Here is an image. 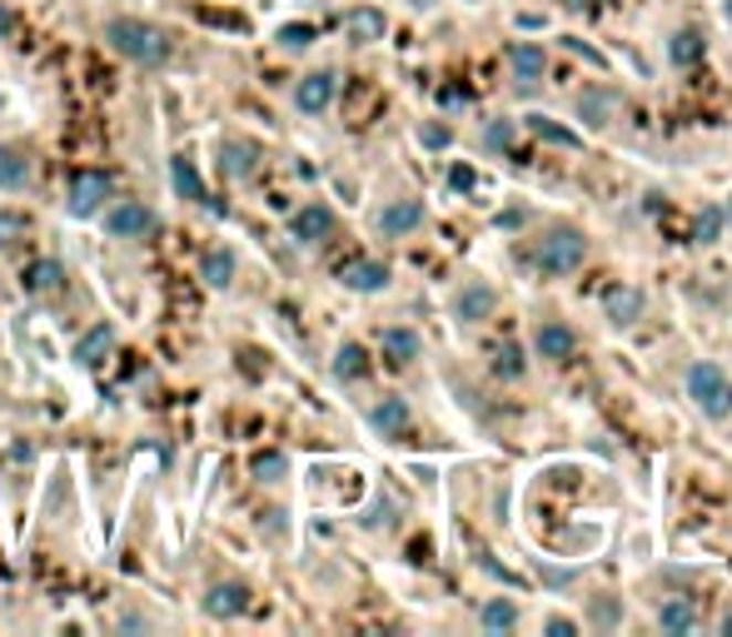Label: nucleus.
<instances>
[{
    "instance_id": "1",
    "label": "nucleus",
    "mask_w": 732,
    "mask_h": 637,
    "mask_svg": "<svg viewBox=\"0 0 732 637\" xmlns=\"http://www.w3.org/2000/svg\"><path fill=\"white\" fill-rule=\"evenodd\" d=\"M105 40H111L115 55L135 60V65H145V70H155V65L170 60V35H165L160 25H150V20H140V15H115L111 25H105Z\"/></svg>"
},
{
    "instance_id": "2",
    "label": "nucleus",
    "mask_w": 732,
    "mask_h": 637,
    "mask_svg": "<svg viewBox=\"0 0 732 637\" xmlns=\"http://www.w3.org/2000/svg\"><path fill=\"white\" fill-rule=\"evenodd\" d=\"M682 388H688L692 408H698L702 418H728L732 414V378L722 374L712 358H698V364L688 368V378H682Z\"/></svg>"
},
{
    "instance_id": "3",
    "label": "nucleus",
    "mask_w": 732,
    "mask_h": 637,
    "mask_svg": "<svg viewBox=\"0 0 732 637\" xmlns=\"http://www.w3.org/2000/svg\"><path fill=\"white\" fill-rule=\"evenodd\" d=\"M583 259H588V239H583V229L573 224H558L548 229V234L538 239V269L543 274H573V269H583Z\"/></svg>"
},
{
    "instance_id": "4",
    "label": "nucleus",
    "mask_w": 732,
    "mask_h": 637,
    "mask_svg": "<svg viewBox=\"0 0 732 637\" xmlns=\"http://www.w3.org/2000/svg\"><path fill=\"white\" fill-rule=\"evenodd\" d=\"M105 199H111V175H105V169H75L71 175V215L75 219L101 215Z\"/></svg>"
},
{
    "instance_id": "5",
    "label": "nucleus",
    "mask_w": 732,
    "mask_h": 637,
    "mask_svg": "<svg viewBox=\"0 0 732 637\" xmlns=\"http://www.w3.org/2000/svg\"><path fill=\"white\" fill-rule=\"evenodd\" d=\"M155 224H160V215L150 205H140V199H125V205H115L105 215V234L111 239H145L155 234Z\"/></svg>"
},
{
    "instance_id": "6",
    "label": "nucleus",
    "mask_w": 732,
    "mask_h": 637,
    "mask_svg": "<svg viewBox=\"0 0 732 637\" xmlns=\"http://www.w3.org/2000/svg\"><path fill=\"white\" fill-rule=\"evenodd\" d=\"M334 95H339V75H334V70H310V75L294 85V105H300L304 115H324V109L334 105Z\"/></svg>"
},
{
    "instance_id": "7",
    "label": "nucleus",
    "mask_w": 732,
    "mask_h": 637,
    "mask_svg": "<svg viewBox=\"0 0 732 637\" xmlns=\"http://www.w3.org/2000/svg\"><path fill=\"white\" fill-rule=\"evenodd\" d=\"M533 354L548 358V364H563V358L578 354V334H573L568 324H558V318H543V324L533 328Z\"/></svg>"
},
{
    "instance_id": "8",
    "label": "nucleus",
    "mask_w": 732,
    "mask_h": 637,
    "mask_svg": "<svg viewBox=\"0 0 732 637\" xmlns=\"http://www.w3.org/2000/svg\"><path fill=\"white\" fill-rule=\"evenodd\" d=\"M509 70H513V80H519V90H533L543 80V70H548V50H543L538 40H513Z\"/></svg>"
},
{
    "instance_id": "9",
    "label": "nucleus",
    "mask_w": 732,
    "mask_h": 637,
    "mask_svg": "<svg viewBox=\"0 0 732 637\" xmlns=\"http://www.w3.org/2000/svg\"><path fill=\"white\" fill-rule=\"evenodd\" d=\"M642 309H648V299H642L638 284H618V289H608V294H603V318H608L613 328L638 324Z\"/></svg>"
},
{
    "instance_id": "10",
    "label": "nucleus",
    "mask_w": 732,
    "mask_h": 637,
    "mask_svg": "<svg viewBox=\"0 0 732 637\" xmlns=\"http://www.w3.org/2000/svg\"><path fill=\"white\" fill-rule=\"evenodd\" d=\"M493 304H499V294L473 279V284H463L459 294H453V318H459V324H483V318H493Z\"/></svg>"
},
{
    "instance_id": "11",
    "label": "nucleus",
    "mask_w": 732,
    "mask_h": 637,
    "mask_svg": "<svg viewBox=\"0 0 732 637\" xmlns=\"http://www.w3.org/2000/svg\"><path fill=\"white\" fill-rule=\"evenodd\" d=\"M290 234L300 239V244H320V239L334 234V209L330 205H304L290 215Z\"/></svg>"
},
{
    "instance_id": "12",
    "label": "nucleus",
    "mask_w": 732,
    "mask_h": 637,
    "mask_svg": "<svg viewBox=\"0 0 732 637\" xmlns=\"http://www.w3.org/2000/svg\"><path fill=\"white\" fill-rule=\"evenodd\" d=\"M409 424H414V414H409V404H404L399 394H384L379 404L369 408V428H374V434H384V438H404V434H409Z\"/></svg>"
},
{
    "instance_id": "13",
    "label": "nucleus",
    "mask_w": 732,
    "mask_h": 637,
    "mask_svg": "<svg viewBox=\"0 0 732 637\" xmlns=\"http://www.w3.org/2000/svg\"><path fill=\"white\" fill-rule=\"evenodd\" d=\"M344 289H354V294H379V289H389V264L384 259H354V264L339 269Z\"/></svg>"
},
{
    "instance_id": "14",
    "label": "nucleus",
    "mask_w": 732,
    "mask_h": 637,
    "mask_svg": "<svg viewBox=\"0 0 732 637\" xmlns=\"http://www.w3.org/2000/svg\"><path fill=\"white\" fill-rule=\"evenodd\" d=\"M205 613L220 617V623L244 617V613H250V587H244V583H215L210 593H205Z\"/></svg>"
},
{
    "instance_id": "15",
    "label": "nucleus",
    "mask_w": 732,
    "mask_h": 637,
    "mask_svg": "<svg viewBox=\"0 0 732 637\" xmlns=\"http://www.w3.org/2000/svg\"><path fill=\"white\" fill-rule=\"evenodd\" d=\"M613 115H618V90H608V85H588L578 95V119L588 129H603V125H613Z\"/></svg>"
},
{
    "instance_id": "16",
    "label": "nucleus",
    "mask_w": 732,
    "mask_h": 637,
    "mask_svg": "<svg viewBox=\"0 0 732 637\" xmlns=\"http://www.w3.org/2000/svg\"><path fill=\"white\" fill-rule=\"evenodd\" d=\"M65 289V264L61 259H35L31 269H25V294L31 299H55Z\"/></svg>"
},
{
    "instance_id": "17",
    "label": "nucleus",
    "mask_w": 732,
    "mask_h": 637,
    "mask_svg": "<svg viewBox=\"0 0 732 637\" xmlns=\"http://www.w3.org/2000/svg\"><path fill=\"white\" fill-rule=\"evenodd\" d=\"M344 30H349L354 45H374V40L389 35V15H384V10H374V6H359V10H349V15H344Z\"/></svg>"
},
{
    "instance_id": "18",
    "label": "nucleus",
    "mask_w": 732,
    "mask_h": 637,
    "mask_svg": "<svg viewBox=\"0 0 732 637\" xmlns=\"http://www.w3.org/2000/svg\"><path fill=\"white\" fill-rule=\"evenodd\" d=\"M419 224H423V205H419V199H394V205H384V215H379V229L389 239L414 234Z\"/></svg>"
},
{
    "instance_id": "19",
    "label": "nucleus",
    "mask_w": 732,
    "mask_h": 637,
    "mask_svg": "<svg viewBox=\"0 0 732 637\" xmlns=\"http://www.w3.org/2000/svg\"><path fill=\"white\" fill-rule=\"evenodd\" d=\"M111 348H115V328L111 324H95V328H85L81 344H75V364L101 368L105 358H111Z\"/></svg>"
},
{
    "instance_id": "20",
    "label": "nucleus",
    "mask_w": 732,
    "mask_h": 637,
    "mask_svg": "<svg viewBox=\"0 0 732 637\" xmlns=\"http://www.w3.org/2000/svg\"><path fill=\"white\" fill-rule=\"evenodd\" d=\"M379 344H384V358H389V364H394V368H404V364H414V358H419V354H423V344H419V334H414V328H399V324H394V328H384V338H379Z\"/></svg>"
},
{
    "instance_id": "21",
    "label": "nucleus",
    "mask_w": 732,
    "mask_h": 637,
    "mask_svg": "<svg viewBox=\"0 0 732 637\" xmlns=\"http://www.w3.org/2000/svg\"><path fill=\"white\" fill-rule=\"evenodd\" d=\"M25 185H31V159L15 145H0V195H15Z\"/></svg>"
},
{
    "instance_id": "22",
    "label": "nucleus",
    "mask_w": 732,
    "mask_h": 637,
    "mask_svg": "<svg viewBox=\"0 0 732 637\" xmlns=\"http://www.w3.org/2000/svg\"><path fill=\"white\" fill-rule=\"evenodd\" d=\"M658 627L662 633H698L702 617H698V607H692L688 597H668V603L658 607Z\"/></svg>"
},
{
    "instance_id": "23",
    "label": "nucleus",
    "mask_w": 732,
    "mask_h": 637,
    "mask_svg": "<svg viewBox=\"0 0 732 637\" xmlns=\"http://www.w3.org/2000/svg\"><path fill=\"white\" fill-rule=\"evenodd\" d=\"M479 623L489 627V633H513V627H519V603H513V597H489V603L479 607Z\"/></svg>"
},
{
    "instance_id": "24",
    "label": "nucleus",
    "mask_w": 732,
    "mask_h": 637,
    "mask_svg": "<svg viewBox=\"0 0 732 637\" xmlns=\"http://www.w3.org/2000/svg\"><path fill=\"white\" fill-rule=\"evenodd\" d=\"M364 374H369L364 344H339V354H334V378H339V384H359Z\"/></svg>"
},
{
    "instance_id": "25",
    "label": "nucleus",
    "mask_w": 732,
    "mask_h": 637,
    "mask_svg": "<svg viewBox=\"0 0 732 637\" xmlns=\"http://www.w3.org/2000/svg\"><path fill=\"white\" fill-rule=\"evenodd\" d=\"M200 274H205V284H210V289H230L234 284V254H230V249H210L205 264H200Z\"/></svg>"
},
{
    "instance_id": "26",
    "label": "nucleus",
    "mask_w": 732,
    "mask_h": 637,
    "mask_svg": "<svg viewBox=\"0 0 732 637\" xmlns=\"http://www.w3.org/2000/svg\"><path fill=\"white\" fill-rule=\"evenodd\" d=\"M170 175H175V189H180V199H190V205H205V199H210V195H205V179L200 175H195V159H175V165H170Z\"/></svg>"
},
{
    "instance_id": "27",
    "label": "nucleus",
    "mask_w": 732,
    "mask_h": 637,
    "mask_svg": "<svg viewBox=\"0 0 732 637\" xmlns=\"http://www.w3.org/2000/svg\"><path fill=\"white\" fill-rule=\"evenodd\" d=\"M254 165H260V149H254V145H240V139L224 145V175H230V179H250Z\"/></svg>"
},
{
    "instance_id": "28",
    "label": "nucleus",
    "mask_w": 732,
    "mask_h": 637,
    "mask_svg": "<svg viewBox=\"0 0 732 637\" xmlns=\"http://www.w3.org/2000/svg\"><path fill=\"white\" fill-rule=\"evenodd\" d=\"M668 60H672V65H698V60H702V35H698V30H678V35L668 40Z\"/></svg>"
},
{
    "instance_id": "29",
    "label": "nucleus",
    "mask_w": 732,
    "mask_h": 637,
    "mask_svg": "<svg viewBox=\"0 0 732 637\" xmlns=\"http://www.w3.org/2000/svg\"><path fill=\"white\" fill-rule=\"evenodd\" d=\"M250 473L260 478V483H280V478L290 473V463H284V453H274V448H260V453L250 458Z\"/></svg>"
},
{
    "instance_id": "30",
    "label": "nucleus",
    "mask_w": 732,
    "mask_h": 637,
    "mask_svg": "<svg viewBox=\"0 0 732 637\" xmlns=\"http://www.w3.org/2000/svg\"><path fill=\"white\" fill-rule=\"evenodd\" d=\"M529 129H533L538 139H548V145H563V149H578V145H583V135H573V129L553 125V119H543V115H533V119H529Z\"/></svg>"
},
{
    "instance_id": "31",
    "label": "nucleus",
    "mask_w": 732,
    "mask_h": 637,
    "mask_svg": "<svg viewBox=\"0 0 732 637\" xmlns=\"http://www.w3.org/2000/svg\"><path fill=\"white\" fill-rule=\"evenodd\" d=\"M493 374L509 378V384H513V378H523V348L519 344H503L499 354H493Z\"/></svg>"
},
{
    "instance_id": "32",
    "label": "nucleus",
    "mask_w": 732,
    "mask_h": 637,
    "mask_svg": "<svg viewBox=\"0 0 732 637\" xmlns=\"http://www.w3.org/2000/svg\"><path fill=\"white\" fill-rule=\"evenodd\" d=\"M513 139H519V125L513 119H489V129H483V145L499 155V149H513Z\"/></svg>"
},
{
    "instance_id": "33",
    "label": "nucleus",
    "mask_w": 732,
    "mask_h": 637,
    "mask_svg": "<svg viewBox=\"0 0 732 637\" xmlns=\"http://www.w3.org/2000/svg\"><path fill=\"white\" fill-rule=\"evenodd\" d=\"M718 234H722V209L712 205V209H702V215H698V224H692V239H698V244H718Z\"/></svg>"
},
{
    "instance_id": "34",
    "label": "nucleus",
    "mask_w": 732,
    "mask_h": 637,
    "mask_svg": "<svg viewBox=\"0 0 732 637\" xmlns=\"http://www.w3.org/2000/svg\"><path fill=\"white\" fill-rule=\"evenodd\" d=\"M543 633H548V637H578L583 623H578V617H568V613H553V617H543Z\"/></svg>"
},
{
    "instance_id": "35",
    "label": "nucleus",
    "mask_w": 732,
    "mask_h": 637,
    "mask_svg": "<svg viewBox=\"0 0 732 637\" xmlns=\"http://www.w3.org/2000/svg\"><path fill=\"white\" fill-rule=\"evenodd\" d=\"M280 45H284V50L314 45V25H284V30H280Z\"/></svg>"
},
{
    "instance_id": "36",
    "label": "nucleus",
    "mask_w": 732,
    "mask_h": 637,
    "mask_svg": "<svg viewBox=\"0 0 732 637\" xmlns=\"http://www.w3.org/2000/svg\"><path fill=\"white\" fill-rule=\"evenodd\" d=\"M21 234H25V219H21V215H6V209H0V244H15Z\"/></svg>"
},
{
    "instance_id": "37",
    "label": "nucleus",
    "mask_w": 732,
    "mask_h": 637,
    "mask_svg": "<svg viewBox=\"0 0 732 637\" xmlns=\"http://www.w3.org/2000/svg\"><path fill=\"white\" fill-rule=\"evenodd\" d=\"M419 139H423L429 149H443V145H449V129H443V125H423Z\"/></svg>"
},
{
    "instance_id": "38",
    "label": "nucleus",
    "mask_w": 732,
    "mask_h": 637,
    "mask_svg": "<svg viewBox=\"0 0 732 637\" xmlns=\"http://www.w3.org/2000/svg\"><path fill=\"white\" fill-rule=\"evenodd\" d=\"M473 179H479V175H473L469 165H453V169H449V185H453V189H473Z\"/></svg>"
},
{
    "instance_id": "39",
    "label": "nucleus",
    "mask_w": 732,
    "mask_h": 637,
    "mask_svg": "<svg viewBox=\"0 0 732 637\" xmlns=\"http://www.w3.org/2000/svg\"><path fill=\"white\" fill-rule=\"evenodd\" d=\"M11 25H15V20H11V10H6V6H0V40H6V35H11Z\"/></svg>"
},
{
    "instance_id": "40",
    "label": "nucleus",
    "mask_w": 732,
    "mask_h": 637,
    "mask_svg": "<svg viewBox=\"0 0 732 637\" xmlns=\"http://www.w3.org/2000/svg\"><path fill=\"white\" fill-rule=\"evenodd\" d=\"M718 633H722V637H732V607H728V613L718 617Z\"/></svg>"
},
{
    "instance_id": "41",
    "label": "nucleus",
    "mask_w": 732,
    "mask_h": 637,
    "mask_svg": "<svg viewBox=\"0 0 732 637\" xmlns=\"http://www.w3.org/2000/svg\"><path fill=\"white\" fill-rule=\"evenodd\" d=\"M553 6H563V10H588L593 0H553Z\"/></svg>"
},
{
    "instance_id": "42",
    "label": "nucleus",
    "mask_w": 732,
    "mask_h": 637,
    "mask_svg": "<svg viewBox=\"0 0 732 637\" xmlns=\"http://www.w3.org/2000/svg\"><path fill=\"white\" fill-rule=\"evenodd\" d=\"M722 219H728V224H732V199H728V205H722Z\"/></svg>"
},
{
    "instance_id": "43",
    "label": "nucleus",
    "mask_w": 732,
    "mask_h": 637,
    "mask_svg": "<svg viewBox=\"0 0 732 637\" xmlns=\"http://www.w3.org/2000/svg\"><path fill=\"white\" fill-rule=\"evenodd\" d=\"M414 6H419V10H429V6H439V0H414Z\"/></svg>"
}]
</instances>
